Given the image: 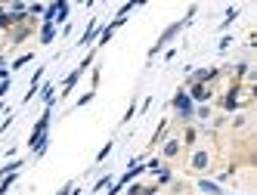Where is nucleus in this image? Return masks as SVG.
<instances>
[{"instance_id":"nucleus-1","label":"nucleus","mask_w":257,"mask_h":195,"mask_svg":"<svg viewBox=\"0 0 257 195\" xmlns=\"http://www.w3.org/2000/svg\"><path fill=\"white\" fill-rule=\"evenodd\" d=\"M174 109H177V115L183 118V121H192L195 118V105H192V99H189V93L186 90H183V87H180V90L174 93Z\"/></svg>"},{"instance_id":"nucleus-2","label":"nucleus","mask_w":257,"mask_h":195,"mask_svg":"<svg viewBox=\"0 0 257 195\" xmlns=\"http://www.w3.org/2000/svg\"><path fill=\"white\" fill-rule=\"evenodd\" d=\"M183 28H186V25H183V19H180V22H174V25H168V28H164V31H161V38L155 41V47L149 50V59H152V56H158V53H161V47H168V44H171V41L177 38V34L183 31Z\"/></svg>"},{"instance_id":"nucleus-3","label":"nucleus","mask_w":257,"mask_h":195,"mask_svg":"<svg viewBox=\"0 0 257 195\" xmlns=\"http://www.w3.org/2000/svg\"><path fill=\"white\" fill-rule=\"evenodd\" d=\"M220 75V68H192V72H189V84H211L214 78Z\"/></svg>"},{"instance_id":"nucleus-4","label":"nucleus","mask_w":257,"mask_h":195,"mask_svg":"<svg viewBox=\"0 0 257 195\" xmlns=\"http://www.w3.org/2000/svg\"><path fill=\"white\" fill-rule=\"evenodd\" d=\"M186 93H189L192 105H195V102H198V105H205V102L211 99V90H208L205 84H189V90H186Z\"/></svg>"},{"instance_id":"nucleus-5","label":"nucleus","mask_w":257,"mask_h":195,"mask_svg":"<svg viewBox=\"0 0 257 195\" xmlns=\"http://www.w3.org/2000/svg\"><path fill=\"white\" fill-rule=\"evenodd\" d=\"M28 34H31V22H19V25H13V28H10V44H22Z\"/></svg>"},{"instance_id":"nucleus-6","label":"nucleus","mask_w":257,"mask_h":195,"mask_svg":"<svg viewBox=\"0 0 257 195\" xmlns=\"http://www.w3.org/2000/svg\"><path fill=\"white\" fill-rule=\"evenodd\" d=\"M44 72H47V68H44V65L38 68V72H34V78H31V87H28V93H25V102H31L34 96H38V93H41V84H44Z\"/></svg>"},{"instance_id":"nucleus-7","label":"nucleus","mask_w":257,"mask_h":195,"mask_svg":"<svg viewBox=\"0 0 257 195\" xmlns=\"http://www.w3.org/2000/svg\"><path fill=\"white\" fill-rule=\"evenodd\" d=\"M96 34H99V19H90V22H87V31L81 34V41H78V47H90Z\"/></svg>"},{"instance_id":"nucleus-8","label":"nucleus","mask_w":257,"mask_h":195,"mask_svg":"<svg viewBox=\"0 0 257 195\" xmlns=\"http://www.w3.org/2000/svg\"><path fill=\"white\" fill-rule=\"evenodd\" d=\"M41 99H44V109H53V105H56V87L41 84Z\"/></svg>"},{"instance_id":"nucleus-9","label":"nucleus","mask_w":257,"mask_h":195,"mask_svg":"<svg viewBox=\"0 0 257 195\" xmlns=\"http://www.w3.org/2000/svg\"><path fill=\"white\" fill-rule=\"evenodd\" d=\"M7 13L13 16V22H16V25L28 19V7H25V4H10V7H7Z\"/></svg>"},{"instance_id":"nucleus-10","label":"nucleus","mask_w":257,"mask_h":195,"mask_svg":"<svg viewBox=\"0 0 257 195\" xmlns=\"http://www.w3.org/2000/svg\"><path fill=\"white\" fill-rule=\"evenodd\" d=\"M56 41V25H47V22H41V44L47 47V44H53Z\"/></svg>"},{"instance_id":"nucleus-11","label":"nucleus","mask_w":257,"mask_h":195,"mask_svg":"<svg viewBox=\"0 0 257 195\" xmlns=\"http://www.w3.org/2000/svg\"><path fill=\"white\" fill-rule=\"evenodd\" d=\"M208 161H211V158H208V152H205V149H198V152L192 155V167H195V170H205V167H208Z\"/></svg>"},{"instance_id":"nucleus-12","label":"nucleus","mask_w":257,"mask_h":195,"mask_svg":"<svg viewBox=\"0 0 257 195\" xmlns=\"http://www.w3.org/2000/svg\"><path fill=\"white\" fill-rule=\"evenodd\" d=\"M223 109L226 112H232V109H238V87H232V90L223 96Z\"/></svg>"},{"instance_id":"nucleus-13","label":"nucleus","mask_w":257,"mask_h":195,"mask_svg":"<svg viewBox=\"0 0 257 195\" xmlns=\"http://www.w3.org/2000/svg\"><path fill=\"white\" fill-rule=\"evenodd\" d=\"M78 81H81V72L75 68V72H71V75L65 78V84H62V96H68V93H71V87H75Z\"/></svg>"},{"instance_id":"nucleus-14","label":"nucleus","mask_w":257,"mask_h":195,"mask_svg":"<svg viewBox=\"0 0 257 195\" xmlns=\"http://www.w3.org/2000/svg\"><path fill=\"white\" fill-rule=\"evenodd\" d=\"M198 189L208 195H220V183H214V180H198Z\"/></svg>"},{"instance_id":"nucleus-15","label":"nucleus","mask_w":257,"mask_h":195,"mask_svg":"<svg viewBox=\"0 0 257 195\" xmlns=\"http://www.w3.org/2000/svg\"><path fill=\"white\" fill-rule=\"evenodd\" d=\"M164 158H174V155H180V139H168L164 143V152H161Z\"/></svg>"},{"instance_id":"nucleus-16","label":"nucleus","mask_w":257,"mask_h":195,"mask_svg":"<svg viewBox=\"0 0 257 195\" xmlns=\"http://www.w3.org/2000/svg\"><path fill=\"white\" fill-rule=\"evenodd\" d=\"M112 34H115V31L108 28V25H105V28H99V34H96V47H105L108 41H112Z\"/></svg>"},{"instance_id":"nucleus-17","label":"nucleus","mask_w":257,"mask_h":195,"mask_svg":"<svg viewBox=\"0 0 257 195\" xmlns=\"http://www.w3.org/2000/svg\"><path fill=\"white\" fill-rule=\"evenodd\" d=\"M13 25H16V22H13V16H10L4 7H0V31H10Z\"/></svg>"},{"instance_id":"nucleus-18","label":"nucleus","mask_w":257,"mask_h":195,"mask_svg":"<svg viewBox=\"0 0 257 195\" xmlns=\"http://www.w3.org/2000/svg\"><path fill=\"white\" fill-rule=\"evenodd\" d=\"M31 59H34V53H22V56H19V59H16L13 65H10V72H16V68H25V65H28Z\"/></svg>"},{"instance_id":"nucleus-19","label":"nucleus","mask_w":257,"mask_h":195,"mask_svg":"<svg viewBox=\"0 0 257 195\" xmlns=\"http://www.w3.org/2000/svg\"><path fill=\"white\" fill-rule=\"evenodd\" d=\"M112 183H115V180H112V176H108V173H102V176H99V180L93 183V192H102V189H108V186H112Z\"/></svg>"},{"instance_id":"nucleus-20","label":"nucleus","mask_w":257,"mask_h":195,"mask_svg":"<svg viewBox=\"0 0 257 195\" xmlns=\"http://www.w3.org/2000/svg\"><path fill=\"white\" fill-rule=\"evenodd\" d=\"M235 19H238V7H229V10H226V22H223V25H220V28H223V31H226V28H229V25H232Z\"/></svg>"},{"instance_id":"nucleus-21","label":"nucleus","mask_w":257,"mask_h":195,"mask_svg":"<svg viewBox=\"0 0 257 195\" xmlns=\"http://www.w3.org/2000/svg\"><path fill=\"white\" fill-rule=\"evenodd\" d=\"M155 176H158V183L164 186V183H171V180H174V170H171V167H161V170H158Z\"/></svg>"},{"instance_id":"nucleus-22","label":"nucleus","mask_w":257,"mask_h":195,"mask_svg":"<svg viewBox=\"0 0 257 195\" xmlns=\"http://www.w3.org/2000/svg\"><path fill=\"white\" fill-rule=\"evenodd\" d=\"M143 167H146V170H149V173H158V170H161L164 164H161V158H152V161H146Z\"/></svg>"},{"instance_id":"nucleus-23","label":"nucleus","mask_w":257,"mask_h":195,"mask_svg":"<svg viewBox=\"0 0 257 195\" xmlns=\"http://www.w3.org/2000/svg\"><path fill=\"white\" fill-rule=\"evenodd\" d=\"M90 65H93V50H90V53H87V56L81 59V65H78V72L84 75V72H87V68H90Z\"/></svg>"},{"instance_id":"nucleus-24","label":"nucleus","mask_w":257,"mask_h":195,"mask_svg":"<svg viewBox=\"0 0 257 195\" xmlns=\"http://www.w3.org/2000/svg\"><path fill=\"white\" fill-rule=\"evenodd\" d=\"M164 130H168V121H161V124H158V130H155V136H152V146H158V139L164 136Z\"/></svg>"},{"instance_id":"nucleus-25","label":"nucleus","mask_w":257,"mask_h":195,"mask_svg":"<svg viewBox=\"0 0 257 195\" xmlns=\"http://www.w3.org/2000/svg\"><path fill=\"white\" fill-rule=\"evenodd\" d=\"M112 146H115V143H105V146L99 149V155H96V161H105V158L112 155Z\"/></svg>"},{"instance_id":"nucleus-26","label":"nucleus","mask_w":257,"mask_h":195,"mask_svg":"<svg viewBox=\"0 0 257 195\" xmlns=\"http://www.w3.org/2000/svg\"><path fill=\"white\" fill-rule=\"evenodd\" d=\"M28 16L34 19V16H44V4H28Z\"/></svg>"},{"instance_id":"nucleus-27","label":"nucleus","mask_w":257,"mask_h":195,"mask_svg":"<svg viewBox=\"0 0 257 195\" xmlns=\"http://www.w3.org/2000/svg\"><path fill=\"white\" fill-rule=\"evenodd\" d=\"M93 96H96L93 90H90V93H84V96L78 99V109H84V105H90V102H93Z\"/></svg>"},{"instance_id":"nucleus-28","label":"nucleus","mask_w":257,"mask_h":195,"mask_svg":"<svg viewBox=\"0 0 257 195\" xmlns=\"http://www.w3.org/2000/svg\"><path fill=\"white\" fill-rule=\"evenodd\" d=\"M134 115H137V105H131V109L124 112V118H121V124H127V121H134Z\"/></svg>"},{"instance_id":"nucleus-29","label":"nucleus","mask_w":257,"mask_h":195,"mask_svg":"<svg viewBox=\"0 0 257 195\" xmlns=\"http://www.w3.org/2000/svg\"><path fill=\"white\" fill-rule=\"evenodd\" d=\"M13 127V115L7 112V118H4V124H0V133H4V130H10Z\"/></svg>"},{"instance_id":"nucleus-30","label":"nucleus","mask_w":257,"mask_h":195,"mask_svg":"<svg viewBox=\"0 0 257 195\" xmlns=\"http://www.w3.org/2000/svg\"><path fill=\"white\" fill-rule=\"evenodd\" d=\"M235 75H248V62H238L235 65Z\"/></svg>"},{"instance_id":"nucleus-31","label":"nucleus","mask_w":257,"mask_h":195,"mask_svg":"<svg viewBox=\"0 0 257 195\" xmlns=\"http://www.w3.org/2000/svg\"><path fill=\"white\" fill-rule=\"evenodd\" d=\"M229 44H232V41H229V34H223V38H220V47H217V50H226Z\"/></svg>"},{"instance_id":"nucleus-32","label":"nucleus","mask_w":257,"mask_h":195,"mask_svg":"<svg viewBox=\"0 0 257 195\" xmlns=\"http://www.w3.org/2000/svg\"><path fill=\"white\" fill-rule=\"evenodd\" d=\"M71 189H75V183H65V186L59 189V195H71Z\"/></svg>"},{"instance_id":"nucleus-33","label":"nucleus","mask_w":257,"mask_h":195,"mask_svg":"<svg viewBox=\"0 0 257 195\" xmlns=\"http://www.w3.org/2000/svg\"><path fill=\"white\" fill-rule=\"evenodd\" d=\"M0 68H7V59H4V56H0Z\"/></svg>"},{"instance_id":"nucleus-34","label":"nucleus","mask_w":257,"mask_h":195,"mask_svg":"<svg viewBox=\"0 0 257 195\" xmlns=\"http://www.w3.org/2000/svg\"><path fill=\"white\" fill-rule=\"evenodd\" d=\"M4 112H7V105H4V102H0V115H4Z\"/></svg>"}]
</instances>
